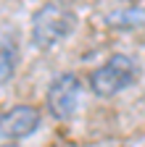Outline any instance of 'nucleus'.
Segmentation results:
<instances>
[{"label": "nucleus", "mask_w": 145, "mask_h": 147, "mask_svg": "<svg viewBox=\"0 0 145 147\" xmlns=\"http://www.w3.org/2000/svg\"><path fill=\"white\" fill-rule=\"evenodd\" d=\"M106 24L114 26V29H137L145 24V11L132 5V8H119L114 13L106 16Z\"/></svg>", "instance_id": "obj_5"}, {"label": "nucleus", "mask_w": 145, "mask_h": 147, "mask_svg": "<svg viewBox=\"0 0 145 147\" xmlns=\"http://www.w3.org/2000/svg\"><path fill=\"white\" fill-rule=\"evenodd\" d=\"M79 102H82V82H79L77 74H58V76L48 84L45 105H48L53 118L69 121L77 113Z\"/></svg>", "instance_id": "obj_3"}, {"label": "nucleus", "mask_w": 145, "mask_h": 147, "mask_svg": "<svg viewBox=\"0 0 145 147\" xmlns=\"http://www.w3.org/2000/svg\"><path fill=\"white\" fill-rule=\"evenodd\" d=\"M40 110L32 105H13L11 110L0 113V139L3 142H16L34 134L40 129Z\"/></svg>", "instance_id": "obj_4"}, {"label": "nucleus", "mask_w": 145, "mask_h": 147, "mask_svg": "<svg viewBox=\"0 0 145 147\" xmlns=\"http://www.w3.org/2000/svg\"><path fill=\"white\" fill-rule=\"evenodd\" d=\"M0 147H19V144H11V142H5V144H0Z\"/></svg>", "instance_id": "obj_7"}, {"label": "nucleus", "mask_w": 145, "mask_h": 147, "mask_svg": "<svg viewBox=\"0 0 145 147\" xmlns=\"http://www.w3.org/2000/svg\"><path fill=\"white\" fill-rule=\"evenodd\" d=\"M13 71H16V53L13 47H0V87H3L5 82H11L13 76Z\"/></svg>", "instance_id": "obj_6"}, {"label": "nucleus", "mask_w": 145, "mask_h": 147, "mask_svg": "<svg viewBox=\"0 0 145 147\" xmlns=\"http://www.w3.org/2000/svg\"><path fill=\"white\" fill-rule=\"evenodd\" d=\"M77 16L58 3H45L32 16V45L37 50H50L74 32Z\"/></svg>", "instance_id": "obj_1"}, {"label": "nucleus", "mask_w": 145, "mask_h": 147, "mask_svg": "<svg viewBox=\"0 0 145 147\" xmlns=\"http://www.w3.org/2000/svg\"><path fill=\"white\" fill-rule=\"evenodd\" d=\"M137 74H140L137 61L116 53L90 74V89L98 97H116L119 92H124L127 87H132L137 82Z\"/></svg>", "instance_id": "obj_2"}]
</instances>
